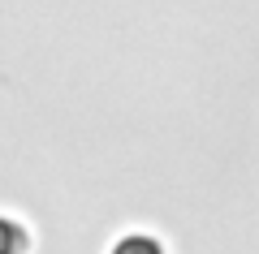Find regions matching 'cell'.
Segmentation results:
<instances>
[{"label": "cell", "mask_w": 259, "mask_h": 254, "mask_svg": "<svg viewBox=\"0 0 259 254\" xmlns=\"http://www.w3.org/2000/svg\"><path fill=\"white\" fill-rule=\"evenodd\" d=\"M22 250H26V233L0 216V254H22Z\"/></svg>", "instance_id": "6da1fadb"}, {"label": "cell", "mask_w": 259, "mask_h": 254, "mask_svg": "<svg viewBox=\"0 0 259 254\" xmlns=\"http://www.w3.org/2000/svg\"><path fill=\"white\" fill-rule=\"evenodd\" d=\"M112 254H164L151 237H143V233H130V237H121L117 245H112Z\"/></svg>", "instance_id": "7a4b0ae2"}]
</instances>
